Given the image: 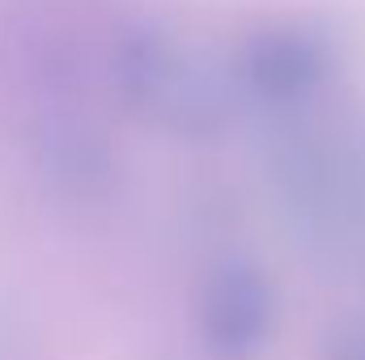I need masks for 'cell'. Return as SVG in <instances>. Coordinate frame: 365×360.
Returning a JSON list of instances; mask_svg holds the SVG:
<instances>
[{
  "label": "cell",
  "instance_id": "1",
  "mask_svg": "<svg viewBox=\"0 0 365 360\" xmlns=\"http://www.w3.org/2000/svg\"><path fill=\"white\" fill-rule=\"evenodd\" d=\"M110 90L136 123L187 144L217 140L234 115L230 90L208 60L153 21H132L115 34Z\"/></svg>",
  "mask_w": 365,
  "mask_h": 360
},
{
  "label": "cell",
  "instance_id": "2",
  "mask_svg": "<svg viewBox=\"0 0 365 360\" xmlns=\"http://www.w3.org/2000/svg\"><path fill=\"white\" fill-rule=\"evenodd\" d=\"M280 292L255 263L225 259L204 271L191 297V331L208 360H259L276 339Z\"/></svg>",
  "mask_w": 365,
  "mask_h": 360
},
{
  "label": "cell",
  "instance_id": "3",
  "mask_svg": "<svg viewBox=\"0 0 365 360\" xmlns=\"http://www.w3.org/2000/svg\"><path fill=\"white\" fill-rule=\"evenodd\" d=\"M336 68L331 38L310 21H268L234 55L238 85L264 106H302Z\"/></svg>",
  "mask_w": 365,
  "mask_h": 360
},
{
  "label": "cell",
  "instance_id": "4",
  "mask_svg": "<svg viewBox=\"0 0 365 360\" xmlns=\"http://www.w3.org/2000/svg\"><path fill=\"white\" fill-rule=\"evenodd\" d=\"M323 360H365V314H340L323 331Z\"/></svg>",
  "mask_w": 365,
  "mask_h": 360
}]
</instances>
